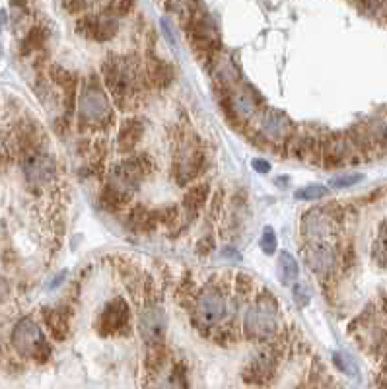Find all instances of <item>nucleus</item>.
I'll return each instance as SVG.
<instances>
[{
  "label": "nucleus",
  "mask_w": 387,
  "mask_h": 389,
  "mask_svg": "<svg viewBox=\"0 0 387 389\" xmlns=\"http://www.w3.org/2000/svg\"><path fill=\"white\" fill-rule=\"evenodd\" d=\"M154 170L156 163L152 162V158L142 152L129 154L125 160L115 163L111 170L107 171L106 183L99 191L101 206L109 213L125 211L134 195L141 191L144 179Z\"/></svg>",
  "instance_id": "nucleus-1"
},
{
  "label": "nucleus",
  "mask_w": 387,
  "mask_h": 389,
  "mask_svg": "<svg viewBox=\"0 0 387 389\" xmlns=\"http://www.w3.org/2000/svg\"><path fill=\"white\" fill-rule=\"evenodd\" d=\"M101 80L117 107H127L148 84L144 64L133 55H109L101 63ZM150 86V84H148Z\"/></svg>",
  "instance_id": "nucleus-2"
},
{
  "label": "nucleus",
  "mask_w": 387,
  "mask_h": 389,
  "mask_svg": "<svg viewBox=\"0 0 387 389\" xmlns=\"http://www.w3.org/2000/svg\"><path fill=\"white\" fill-rule=\"evenodd\" d=\"M76 121L78 128L86 131V133L106 131L115 121V109H113L109 92H106V86L101 84L96 76H88L84 84L80 86Z\"/></svg>",
  "instance_id": "nucleus-3"
},
{
  "label": "nucleus",
  "mask_w": 387,
  "mask_h": 389,
  "mask_svg": "<svg viewBox=\"0 0 387 389\" xmlns=\"http://www.w3.org/2000/svg\"><path fill=\"white\" fill-rule=\"evenodd\" d=\"M232 308L240 310V296H230L226 286L218 281H211L201 288L193 304V319L198 329H218L226 319L233 318Z\"/></svg>",
  "instance_id": "nucleus-4"
},
{
  "label": "nucleus",
  "mask_w": 387,
  "mask_h": 389,
  "mask_svg": "<svg viewBox=\"0 0 387 389\" xmlns=\"http://www.w3.org/2000/svg\"><path fill=\"white\" fill-rule=\"evenodd\" d=\"M282 325L281 305L268 291L257 292L253 302L243 311V333L249 340L267 343L278 335Z\"/></svg>",
  "instance_id": "nucleus-5"
},
{
  "label": "nucleus",
  "mask_w": 387,
  "mask_h": 389,
  "mask_svg": "<svg viewBox=\"0 0 387 389\" xmlns=\"http://www.w3.org/2000/svg\"><path fill=\"white\" fill-rule=\"evenodd\" d=\"M206 166V150L203 141L193 133L184 131L174 142L171 154V173L179 187L197 181Z\"/></svg>",
  "instance_id": "nucleus-6"
},
{
  "label": "nucleus",
  "mask_w": 387,
  "mask_h": 389,
  "mask_svg": "<svg viewBox=\"0 0 387 389\" xmlns=\"http://www.w3.org/2000/svg\"><path fill=\"white\" fill-rule=\"evenodd\" d=\"M10 343L20 356L28 360L47 362L51 356V345L45 333L31 318H21L10 333Z\"/></svg>",
  "instance_id": "nucleus-7"
},
{
  "label": "nucleus",
  "mask_w": 387,
  "mask_h": 389,
  "mask_svg": "<svg viewBox=\"0 0 387 389\" xmlns=\"http://www.w3.org/2000/svg\"><path fill=\"white\" fill-rule=\"evenodd\" d=\"M20 171L29 189L41 191L56 181L59 163H56L55 156L41 146V148L20 156Z\"/></svg>",
  "instance_id": "nucleus-8"
},
{
  "label": "nucleus",
  "mask_w": 387,
  "mask_h": 389,
  "mask_svg": "<svg viewBox=\"0 0 387 389\" xmlns=\"http://www.w3.org/2000/svg\"><path fill=\"white\" fill-rule=\"evenodd\" d=\"M121 18L109 6L86 12L76 20V31L94 43H109L119 34Z\"/></svg>",
  "instance_id": "nucleus-9"
},
{
  "label": "nucleus",
  "mask_w": 387,
  "mask_h": 389,
  "mask_svg": "<svg viewBox=\"0 0 387 389\" xmlns=\"http://www.w3.org/2000/svg\"><path fill=\"white\" fill-rule=\"evenodd\" d=\"M139 331L146 345L158 347L162 345L168 333V318L162 302L158 300L154 292H146V300L142 304L141 315H139Z\"/></svg>",
  "instance_id": "nucleus-10"
},
{
  "label": "nucleus",
  "mask_w": 387,
  "mask_h": 389,
  "mask_svg": "<svg viewBox=\"0 0 387 389\" xmlns=\"http://www.w3.org/2000/svg\"><path fill=\"white\" fill-rule=\"evenodd\" d=\"M303 261L321 281H329L337 273L341 253L329 240H311L303 246Z\"/></svg>",
  "instance_id": "nucleus-11"
},
{
  "label": "nucleus",
  "mask_w": 387,
  "mask_h": 389,
  "mask_svg": "<svg viewBox=\"0 0 387 389\" xmlns=\"http://www.w3.org/2000/svg\"><path fill=\"white\" fill-rule=\"evenodd\" d=\"M131 329V308L123 296H115L107 302L98 315V331L104 337L127 335Z\"/></svg>",
  "instance_id": "nucleus-12"
},
{
  "label": "nucleus",
  "mask_w": 387,
  "mask_h": 389,
  "mask_svg": "<svg viewBox=\"0 0 387 389\" xmlns=\"http://www.w3.org/2000/svg\"><path fill=\"white\" fill-rule=\"evenodd\" d=\"M226 106L228 111H230V117H233L236 121H251L255 115L259 113L261 101L257 98V94L251 86L247 84H236L232 88L226 90Z\"/></svg>",
  "instance_id": "nucleus-13"
},
{
  "label": "nucleus",
  "mask_w": 387,
  "mask_h": 389,
  "mask_svg": "<svg viewBox=\"0 0 387 389\" xmlns=\"http://www.w3.org/2000/svg\"><path fill=\"white\" fill-rule=\"evenodd\" d=\"M337 230V216L329 213V208H310L300 218V232L306 241L329 240Z\"/></svg>",
  "instance_id": "nucleus-14"
},
{
  "label": "nucleus",
  "mask_w": 387,
  "mask_h": 389,
  "mask_svg": "<svg viewBox=\"0 0 387 389\" xmlns=\"http://www.w3.org/2000/svg\"><path fill=\"white\" fill-rule=\"evenodd\" d=\"M259 133L265 141L282 144V142L294 138V123L286 113L268 109L259 117Z\"/></svg>",
  "instance_id": "nucleus-15"
},
{
  "label": "nucleus",
  "mask_w": 387,
  "mask_h": 389,
  "mask_svg": "<svg viewBox=\"0 0 387 389\" xmlns=\"http://www.w3.org/2000/svg\"><path fill=\"white\" fill-rule=\"evenodd\" d=\"M144 135H146V121L141 117H129L121 123L117 131V150L121 154H134Z\"/></svg>",
  "instance_id": "nucleus-16"
},
{
  "label": "nucleus",
  "mask_w": 387,
  "mask_h": 389,
  "mask_svg": "<svg viewBox=\"0 0 387 389\" xmlns=\"http://www.w3.org/2000/svg\"><path fill=\"white\" fill-rule=\"evenodd\" d=\"M211 198V185L204 183V181H198V183H193L185 191L184 201H181V214H184L185 224H191L193 220L197 218L201 211H203L206 203Z\"/></svg>",
  "instance_id": "nucleus-17"
},
{
  "label": "nucleus",
  "mask_w": 387,
  "mask_h": 389,
  "mask_svg": "<svg viewBox=\"0 0 387 389\" xmlns=\"http://www.w3.org/2000/svg\"><path fill=\"white\" fill-rule=\"evenodd\" d=\"M49 76H51V80L55 82V86H59V88H61V94H63V101H64V109H66V113L71 115L72 111H76V107H74L78 103V98H76L78 76L76 74L71 71H66V69H63V66H59V64H55V66H51Z\"/></svg>",
  "instance_id": "nucleus-18"
},
{
  "label": "nucleus",
  "mask_w": 387,
  "mask_h": 389,
  "mask_svg": "<svg viewBox=\"0 0 387 389\" xmlns=\"http://www.w3.org/2000/svg\"><path fill=\"white\" fill-rule=\"evenodd\" d=\"M144 71H146L150 88L166 90L174 82V66L168 61H164L162 57H158V55H152V53L148 55L146 63H144Z\"/></svg>",
  "instance_id": "nucleus-19"
},
{
  "label": "nucleus",
  "mask_w": 387,
  "mask_h": 389,
  "mask_svg": "<svg viewBox=\"0 0 387 389\" xmlns=\"http://www.w3.org/2000/svg\"><path fill=\"white\" fill-rule=\"evenodd\" d=\"M352 152H354V146L348 138H331L325 142L323 152H321L323 166L327 170H337L341 166H345Z\"/></svg>",
  "instance_id": "nucleus-20"
},
{
  "label": "nucleus",
  "mask_w": 387,
  "mask_h": 389,
  "mask_svg": "<svg viewBox=\"0 0 387 389\" xmlns=\"http://www.w3.org/2000/svg\"><path fill=\"white\" fill-rule=\"evenodd\" d=\"M276 370V358L271 353H261L246 368V380L251 383L268 382Z\"/></svg>",
  "instance_id": "nucleus-21"
},
{
  "label": "nucleus",
  "mask_w": 387,
  "mask_h": 389,
  "mask_svg": "<svg viewBox=\"0 0 387 389\" xmlns=\"http://www.w3.org/2000/svg\"><path fill=\"white\" fill-rule=\"evenodd\" d=\"M43 319L49 333L56 340H64L71 333V313L64 308H47L43 310Z\"/></svg>",
  "instance_id": "nucleus-22"
},
{
  "label": "nucleus",
  "mask_w": 387,
  "mask_h": 389,
  "mask_svg": "<svg viewBox=\"0 0 387 389\" xmlns=\"http://www.w3.org/2000/svg\"><path fill=\"white\" fill-rule=\"evenodd\" d=\"M158 222H160L158 211H150L144 205L133 206L127 213V226L136 233L152 232Z\"/></svg>",
  "instance_id": "nucleus-23"
},
{
  "label": "nucleus",
  "mask_w": 387,
  "mask_h": 389,
  "mask_svg": "<svg viewBox=\"0 0 387 389\" xmlns=\"http://www.w3.org/2000/svg\"><path fill=\"white\" fill-rule=\"evenodd\" d=\"M278 276L284 286H292L298 283L300 276V265L296 261V257L290 251H281L278 253Z\"/></svg>",
  "instance_id": "nucleus-24"
},
{
  "label": "nucleus",
  "mask_w": 387,
  "mask_h": 389,
  "mask_svg": "<svg viewBox=\"0 0 387 389\" xmlns=\"http://www.w3.org/2000/svg\"><path fill=\"white\" fill-rule=\"evenodd\" d=\"M47 39H49V29L45 26H31L28 29V34L21 39L20 51L24 55H31V53L41 49L43 45L47 43Z\"/></svg>",
  "instance_id": "nucleus-25"
},
{
  "label": "nucleus",
  "mask_w": 387,
  "mask_h": 389,
  "mask_svg": "<svg viewBox=\"0 0 387 389\" xmlns=\"http://www.w3.org/2000/svg\"><path fill=\"white\" fill-rule=\"evenodd\" d=\"M370 257L380 269H387V220H383L378 226V233H376L372 249H370Z\"/></svg>",
  "instance_id": "nucleus-26"
},
{
  "label": "nucleus",
  "mask_w": 387,
  "mask_h": 389,
  "mask_svg": "<svg viewBox=\"0 0 387 389\" xmlns=\"http://www.w3.org/2000/svg\"><path fill=\"white\" fill-rule=\"evenodd\" d=\"M329 195V189L325 187V185H317V183H311V185H303V187H300L298 191L294 193V198H298V201H321V198H325Z\"/></svg>",
  "instance_id": "nucleus-27"
},
{
  "label": "nucleus",
  "mask_w": 387,
  "mask_h": 389,
  "mask_svg": "<svg viewBox=\"0 0 387 389\" xmlns=\"http://www.w3.org/2000/svg\"><path fill=\"white\" fill-rule=\"evenodd\" d=\"M107 0H64V6L71 14H86L92 12L94 8L101 6Z\"/></svg>",
  "instance_id": "nucleus-28"
},
{
  "label": "nucleus",
  "mask_w": 387,
  "mask_h": 389,
  "mask_svg": "<svg viewBox=\"0 0 387 389\" xmlns=\"http://www.w3.org/2000/svg\"><path fill=\"white\" fill-rule=\"evenodd\" d=\"M360 181H364V173H341V176L333 177L331 187L333 189H351Z\"/></svg>",
  "instance_id": "nucleus-29"
},
{
  "label": "nucleus",
  "mask_w": 387,
  "mask_h": 389,
  "mask_svg": "<svg viewBox=\"0 0 387 389\" xmlns=\"http://www.w3.org/2000/svg\"><path fill=\"white\" fill-rule=\"evenodd\" d=\"M261 249L265 251L267 255H273L276 251V246H278V240H276V233L275 230L271 226H267L261 233V240H259Z\"/></svg>",
  "instance_id": "nucleus-30"
},
{
  "label": "nucleus",
  "mask_w": 387,
  "mask_h": 389,
  "mask_svg": "<svg viewBox=\"0 0 387 389\" xmlns=\"http://www.w3.org/2000/svg\"><path fill=\"white\" fill-rule=\"evenodd\" d=\"M290 291H292V300L296 302L298 308H306V305L310 304V291H308V286L303 283H294L290 286Z\"/></svg>",
  "instance_id": "nucleus-31"
},
{
  "label": "nucleus",
  "mask_w": 387,
  "mask_h": 389,
  "mask_svg": "<svg viewBox=\"0 0 387 389\" xmlns=\"http://www.w3.org/2000/svg\"><path fill=\"white\" fill-rule=\"evenodd\" d=\"M158 389H187V385H185V375L181 372V368L171 370V374L164 380L162 385Z\"/></svg>",
  "instance_id": "nucleus-32"
},
{
  "label": "nucleus",
  "mask_w": 387,
  "mask_h": 389,
  "mask_svg": "<svg viewBox=\"0 0 387 389\" xmlns=\"http://www.w3.org/2000/svg\"><path fill=\"white\" fill-rule=\"evenodd\" d=\"M107 6L111 8L115 14L119 18H127L134 8H136V0H111Z\"/></svg>",
  "instance_id": "nucleus-33"
},
{
  "label": "nucleus",
  "mask_w": 387,
  "mask_h": 389,
  "mask_svg": "<svg viewBox=\"0 0 387 389\" xmlns=\"http://www.w3.org/2000/svg\"><path fill=\"white\" fill-rule=\"evenodd\" d=\"M251 168H253L257 173H263V176H265V173L271 171V163H268L267 160H263V158H255L253 162H251Z\"/></svg>",
  "instance_id": "nucleus-34"
},
{
  "label": "nucleus",
  "mask_w": 387,
  "mask_h": 389,
  "mask_svg": "<svg viewBox=\"0 0 387 389\" xmlns=\"http://www.w3.org/2000/svg\"><path fill=\"white\" fill-rule=\"evenodd\" d=\"M378 16L387 18V0H380V12H378Z\"/></svg>",
  "instance_id": "nucleus-35"
}]
</instances>
